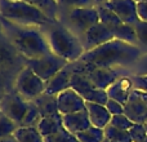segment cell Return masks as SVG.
<instances>
[{
	"label": "cell",
	"mask_w": 147,
	"mask_h": 142,
	"mask_svg": "<svg viewBox=\"0 0 147 142\" xmlns=\"http://www.w3.org/2000/svg\"><path fill=\"white\" fill-rule=\"evenodd\" d=\"M142 54V51L137 45L112 39L98 48L85 52L80 58V62L86 67L127 69L132 67Z\"/></svg>",
	"instance_id": "cell-1"
},
{
	"label": "cell",
	"mask_w": 147,
	"mask_h": 142,
	"mask_svg": "<svg viewBox=\"0 0 147 142\" xmlns=\"http://www.w3.org/2000/svg\"><path fill=\"white\" fill-rule=\"evenodd\" d=\"M0 27L16 47V49L26 60L41 58L52 53L51 47L41 27L17 25L3 18L1 16H0Z\"/></svg>",
	"instance_id": "cell-2"
},
{
	"label": "cell",
	"mask_w": 147,
	"mask_h": 142,
	"mask_svg": "<svg viewBox=\"0 0 147 142\" xmlns=\"http://www.w3.org/2000/svg\"><path fill=\"white\" fill-rule=\"evenodd\" d=\"M53 54L66 60L67 62H78L85 53L80 39L61 22H52L41 27Z\"/></svg>",
	"instance_id": "cell-3"
},
{
	"label": "cell",
	"mask_w": 147,
	"mask_h": 142,
	"mask_svg": "<svg viewBox=\"0 0 147 142\" xmlns=\"http://www.w3.org/2000/svg\"><path fill=\"white\" fill-rule=\"evenodd\" d=\"M0 16L22 26L43 27L53 22L43 12L23 0H0Z\"/></svg>",
	"instance_id": "cell-4"
},
{
	"label": "cell",
	"mask_w": 147,
	"mask_h": 142,
	"mask_svg": "<svg viewBox=\"0 0 147 142\" xmlns=\"http://www.w3.org/2000/svg\"><path fill=\"white\" fill-rule=\"evenodd\" d=\"M59 22L80 39L89 28L99 22L98 9L97 7H88L61 10Z\"/></svg>",
	"instance_id": "cell-5"
},
{
	"label": "cell",
	"mask_w": 147,
	"mask_h": 142,
	"mask_svg": "<svg viewBox=\"0 0 147 142\" xmlns=\"http://www.w3.org/2000/svg\"><path fill=\"white\" fill-rule=\"evenodd\" d=\"M14 91L28 102H32L45 92V81L41 80L30 67L25 66L16 79Z\"/></svg>",
	"instance_id": "cell-6"
},
{
	"label": "cell",
	"mask_w": 147,
	"mask_h": 142,
	"mask_svg": "<svg viewBox=\"0 0 147 142\" xmlns=\"http://www.w3.org/2000/svg\"><path fill=\"white\" fill-rule=\"evenodd\" d=\"M70 62L61 57L56 56L53 53H49L41 58L35 60H26V66L30 67L41 80L49 81L57 72H59L65 66H67Z\"/></svg>",
	"instance_id": "cell-7"
},
{
	"label": "cell",
	"mask_w": 147,
	"mask_h": 142,
	"mask_svg": "<svg viewBox=\"0 0 147 142\" xmlns=\"http://www.w3.org/2000/svg\"><path fill=\"white\" fill-rule=\"evenodd\" d=\"M30 102L26 101L23 97H21L17 92L5 94L0 101V112L9 118L10 120L16 122L18 125H21L26 112L28 110Z\"/></svg>",
	"instance_id": "cell-8"
},
{
	"label": "cell",
	"mask_w": 147,
	"mask_h": 142,
	"mask_svg": "<svg viewBox=\"0 0 147 142\" xmlns=\"http://www.w3.org/2000/svg\"><path fill=\"white\" fill-rule=\"evenodd\" d=\"M80 62V61H79ZM81 64V62H80ZM81 67L85 71L90 83L97 89H107L112 83L121 76H125V69H109V67H86L81 64Z\"/></svg>",
	"instance_id": "cell-9"
},
{
	"label": "cell",
	"mask_w": 147,
	"mask_h": 142,
	"mask_svg": "<svg viewBox=\"0 0 147 142\" xmlns=\"http://www.w3.org/2000/svg\"><path fill=\"white\" fill-rule=\"evenodd\" d=\"M115 39L114 32L110 30L109 27L103 25V23L98 22L96 26L90 27L83 36L80 38V41L83 44V48L85 52H89L94 48L103 45V44L111 41Z\"/></svg>",
	"instance_id": "cell-10"
},
{
	"label": "cell",
	"mask_w": 147,
	"mask_h": 142,
	"mask_svg": "<svg viewBox=\"0 0 147 142\" xmlns=\"http://www.w3.org/2000/svg\"><path fill=\"white\" fill-rule=\"evenodd\" d=\"M78 62H70L67 66H65L59 72H57L49 81L45 83V93L58 96L63 91L71 88V78L74 72L78 69Z\"/></svg>",
	"instance_id": "cell-11"
},
{
	"label": "cell",
	"mask_w": 147,
	"mask_h": 142,
	"mask_svg": "<svg viewBox=\"0 0 147 142\" xmlns=\"http://www.w3.org/2000/svg\"><path fill=\"white\" fill-rule=\"evenodd\" d=\"M103 5L110 8L123 21V23L136 26L140 22L137 14V3L134 0H109Z\"/></svg>",
	"instance_id": "cell-12"
},
{
	"label": "cell",
	"mask_w": 147,
	"mask_h": 142,
	"mask_svg": "<svg viewBox=\"0 0 147 142\" xmlns=\"http://www.w3.org/2000/svg\"><path fill=\"white\" fill-rule=\"evenodd\" d=\"M57 102H58V110L61 115H67L85 110L86 103L85 99L72 88L66 89L62 93H59L57 96Z\"/></svg>",
	"instance_id": "cell-13"
},
{
	"label": "cell",
	"mask_w": 147,
	"mask_h": 142,
	"mask_svg": "<svg viewBox=\"0 0 147 142\" xmlns=\"http://www.w3.org/2000/svg\"><path fill=\"white\" fill-rule=\"evenodd\" d=\"M124 114L134 124H146L147 123V106L141 97L133 89L128 102L124 105Z\"/></svg>",
	"instance_id": "cell-14"
},
{
	"label": "cell",
	"mask_w": 147,
	"mask_h": 142,
	"mask_svg": "<svg viewBox=\"0 0 147 142\" xmlns=\"http://www.w3.org/2000/svg\"><path fill=\"white\" fill-rule=\"evenodd\" d=\"M133 83L130 75H125L119 78L115 83H112L109 88L106 89L109 98L115 99V101L120 102L121 105H125L129 99L130 94L133 92Z\"/></svg>",
	"instance_id": "cell-15"
},
{
	"label": "cell",
	"mask_w": 147,
	"mask_h": 142,
	"mask_svg": "<svg viewBox=\"0 0 147 142\" xmlns=\"http://www.w3.org/2000/svg\"><path fill=\"white\" fill-rule=\"evenodd\" d=\"M62 116H63V127L70 133H72L75 136L92 127V123H90V119H89L86 109L78 112H72V114L62 115Z\"/></svg>",
	"instance_id": "cell-16"
},
{
	"label": "cell",
	"mask_w": 147,
	"mask_h": 142,
	"mask_svg": "<svg viewBox=\"0 0 147 142\" xmlns=\"http://www.w3.org/2000/svg\"><path fill=\"white\" fill-rule=\"evenodd\" d=\"M85 109L88 111L89 119H90L92 127L101 128L105 129L111 122L112 115L109 112L105 105H98V103H92V102H86Z\"/></svg>",
	"instance_id": "cell-17"
},
{
	"label": "cell",
	"mask_w": 147,
	"mask_h": 142,
	"mask_svg": "<svg viewBox=\"0 0 147 142\" xmlns=\"http://www.w3.org/2000/svg\"><path fill=\"white\" fill-rule=\"evenodd\" d=\"M36 105L41 114V118H49V116H59L61 112L58 110V102H57V96L54 94H48L44 92L41 96H39L35 101H32Z\"/></svg>",
	"instance_id": "cell-18"
},
{
	"label": "cell",
	"mask_w": 147,
	"mask_h": 142,
	"mask_svg": "<svg viewBox=\"0 0 147 142\" xmlns=\"http://www.w3.org/2000/svg\"><path fill=\"white\" fill-rule=\"evenodd\" d=\"M43 12L53 22H59V4L57 0H23Z\"/></svg>",
	"instance_id": "cell-19"
},
{
	"label": "cell",
	"mask_w": 147,
	"mask_h": 142,
	"mask_svg": "<svg viewBox=\"0 0 147 142\" xmlns=\"http://www.w3.org/2000/svg\"><path fill=\"white\" fill-rule=\"evenodd\" d=\"M63 128V116H49V118H43L38 125V129L43 135V137L51 136L53 133H57Z\"/></svg>",
	"instance_id": "cell-20"
},
{
	"label": "cell",
	"mask_w": 147,
	"mask_h": 142,
	"mask_svg": "<svg viewBox=\"0 0 147 142\" xmlns=\"http://www.w3.org/2000/svg\"><path fill=\"white\" fill-rule=\"evenodd\" d=\"M13 136L18 142H44V137L38 127H18Z\"/></svg>",
	"instance_id": "cell-21"
},
{
	"label": "cell",
	"mask_w": 147,
	"mask_h": 142,
	"mask_svg": "<svg viewBox=\"0 0 147 142\" xmlns=\"http://www.w3.org/2000/svg\"><path fill=\"white\" fill-rule=\"evenodd\" d=\"M97 9H98V14H99V22L103 23L111 31H114L120 25H123V21L106 5H97Z\"/></svg>",
	"instance_id": "cell-22"
},
{
	"label": "cell",
	"mask_w": 147,
	"mask_h": 142,
	"mask_svg": "<svg viewBox=\"0 0 147 142\" xmlns=\"http://www.w3.org/2000/svg\"><path fill=\"white\" fill-rule=\"evenodd\" d=\"M112 32H114L115 39H117V40H121V41H125V43H128V44H132V45L138 47L137 32H136L134 26L123 23V25H120L117 28H115Z\"/></svg>",
	"instance_id": "cell-23"
},
{
	"label": "cell",
	"mask_w": 147,
	"mask_h": 142,
	"mask_svg": "<svg viewBox=\"0 0 147 142\" xmlns=\"http://www.w3.org/2000/svg\"><path fill=\"white\" fill-rule=\"evenodd\" d=\"M105 140L107 142H133L129 131H121L109 124L105 128Z\"/></svg>",
	"instance_id": "cell-24"
},
{
	"label": "cell",
	"mask_w": 147,
	"mask_h": 142,
	"mask_svg": "<svg viewBox=\"0 0 147 142\" xmlns=\"http://www.w3.org/2000/svg\"><path fill=\"white\" fill-rule=\"evenodd\" d=\"M80 142H105V131L101 128L90 127L76 135Z\"/></svg>",
	"instance_id": "cell-25"
},
{
	"label": "cell",
	"mask_w": 147,
	"mask_h": 142,
	"mask_svg": "<svg viewBox=\"0 0 147 142\" xmlns=\"http://www.w3.org/2000/svg\"><path fill=\"white\" fill-rule=\"evenodd\" d=\"M41 119H43V118H41V114H40V111H39V109L36 107V105L34 103V102H30L28 110H27V112H26V115H25V118H23L20 127H38Z\"/></svg>",
	"instance_id": "cell-26"
},
{
	"label": "cell",
	"mask_w": 147,
	"mask_h": 142,
	"mask_svg": "<svg viewBox=\"0 0 147 142\" xmlns=\"http://www.w3.org/2000/svg\"><path fill=\"white\" fill-rule=\"evenodd\" d=\"M85 102H92V103H98V105H106L109 101V94H107L106 89H92L88 93L83 96Z\"/></svg>",
	"instance_id": "cell-27"
},
{
	"label": "cell",
	"mask_w": 147,
	"mask_h": 142,
	"mask_svg": "<svg viewBox=\"0 0 147 142\" xmlns=\"http://www.w3.org/2000/svg\"><path fill=\"white\" fill-rule=\"evenodd\" d=\"M20 125L16 122L10 120L9 118H7L5 115H3L0 112V138H5L9 137V136H13L14 132L18 129Z\"/></svg>",
	"instance_id": "cell-28"
},
{
	"label": "cell",
	"mask_w": 147,
	"mask_h": 142,
	"mask_svg": "<svg viewBox=\"0 0 147 142\" xmlns=\"http://www.w3.org/2000/svg\"><path fill=\"white\" fill-rule=\"evenodd\" d=\"M44 142H80L75 135L70 133L66 128H62L57 133L44 137Z\"/></svg>",
	"instance_id": "cell-29"
},
{
	"label": "cell",
	"mask_w": 147,
	"mask_h": 142,
	"mask_svg": "<svg viewBox=\"0 0 147 142\" xmlns=\"http://www.w3.org/2000/svg\"><path fill=\"white\" fill-rule=\"evenodd\" d=\"M59 4V9L67 10L74 8H88V7H97L94 0H57Z\"/></svg>",
	"instance_id": "cell-30"
},
{
	"label": "cell",
	"mask_w": 147,
	"mask_h": 142,
	"mask_svg": "<svg viewBox=\"0 0 147 142\" xmlns=\"http://www.w3.org/2000/svg\"><path fill=\"white\" fill-rule=\"evenodd\" d=\"M134 27H136V32H137L138 48L145 54L147 53V22L140 21Z\"/></svg>",
	"instance_id": "cell-31"
},
{
	"label": "cell",
	"mask_w": 147,
	"mask_h": 142,
	"mask_svg": "<svg viewBox=\"0 0 147 142\" xmlns=\"http://www.w3.org/2000/svg\"><path fill=\"white\" fill-rule=\"evenodd\" d=\"M110 124H111L112 127L117 128V129L130 131V128L134 125V123H133L125 114H120V115H114V116L111 118Z\"/></svg>",
	"instance_id": "cell-32"
},
{
	"label": "cell",
	"mask_w": 147,
	"mask_h": 142,
	"mask_svg": "<svg viewBox=\"0 0 147 142\" xmlns=\"http://www.w3.org/2000/svg\"><path fill=\"white\" fill-rule=\"evenodd\" d=\"M133 142H143L147 138V129L145 124H134L129 131Z\"/></svg>",
	"instance_id": "cell-33"
},
{
	"label": "cell",
	"mask_w": 147,
	"mask_h": 142,
	"mask_svg": "<svg viewBox=\"0 0 147 142\" xmlns=\"http://www.w3.org/2000/svg\"><path fill=\"white\" fill-rule=\"evenodd\" d=\"M130 69H133L132 75L147 76V53L142 54V56L140 57V60H138Z\"/></svg>",
	"instance_id": "cell-34"
},
{
	"label": "cell",
	"mask_w": 147,
	"mask_h": 142,
	"mask_svg": "<svg viewBox=\"0 0 147 142\" xmlns=\"http://www.w3.org/2000/svg\"><path fill=\"white\" fill-rule=\"evenodd\" d=\"M106 109L109 110V112L114 116V115H120V114H124V105H121L120 102L115 101V99L109 98L107 103L105 105Z\"/></svg>",
	"instance_id": "cell-35"
},
{
	"label": "cell",
	"mask_w": 147,
	"mask_h": 142,
	"mask_svg": "<svg viewBox=\"0 0 147 142\" xmlns=\"http://www.w3.org/2000/svg\"><path fill=\"white\" fill-rule=\"evenodd\" d=\"M133 83V88L138 89V91L147 92V76H141V75H130Z\"/></svg>",
	"instance_id": "cell-36"
},
{
	"label": "cell",
	"mask_w": 147,
	"mask_h": 142,
	"mask_svg": "<svg viewBox=\"0 0 147 142\" xmlns=\"http://www.w3.org/2000/svg\"><path fill=\"white\" fill-rule=\"evenodd\" d=\"M137 14L140 21L147 22V3H137Z\"/></svg>",
	"instance_id": "cell-37"
},
{
	"label": "cell",
	"mask_w": 147,
	"mask_h": 142,
	"mask_svg": "<svg viewBox=\"0 0 147 142\" xmlns=\"http://www.w3.org/2000/svg\"><path fill=\"white\" fill-rule=\"evenodd\" d=\"M136 91V93L138 94V96L141 97V99H142L143 102L146 103V106H147V92H143V91H138V89H134Z\"/></svg>",
	"instance_id": "cell-38"
},
{
	"label": "cell",
	"mask_w": 147,
	"mask_h": 142,
	"mask_svg": "<svg viewBox=\"0 0 147 142\" xmlns=\"http://www.w3.org/2000/svg\"><path fill=\"white\" fill-rule=\"evenodd\" d=\"M0 142H18L16 140L14 136H9V137H5V138H0Z\"/></svg>",
	"instance_id": "cell-39"
},
{
	"label": "cell",
	"mask_w": 147,
	"mask_h": 142,
	"mask_svg": "<svg viewBox=\"0 0 147 142\" xmlns=\"http://www.w3.org/2000/svg\"><path fill=\"white\" fill-rule=\"evenodd\" d=\"M107 1H109V0H94V3H96L97 5H103V4H106Z\"/></svg>",
	"instance_id": "cell-40"
},
{
	"label": "cell",
	"mask_w": 147,
	"mask_h": 142,
	"mask_svg": "<svg viewBox=\"0 0 147 142\" xmlns=\"http://www.w3.org/2000/svg\"><path fill=\"white\" fill-rule=\"evenodd\" d=\"M136 3H141V1H143V3H147V0H134Z\"/></svg>",
	"instance_id": "cell-41"
},
{
	"label": "cell",
	"mask_w": 147,
	"mask_h": 142,
	"mask_svg": "<svg viewBox=\"0 0 147 142\" xmlns=\"http://www.w3.org/2000/svg\"><path fill=\"white\" fill-rule=\"evenodd\" d=\"M143 142H147V138H146V140H145V141H143Z\"/></svg>",
	"instance_id": "cell-42"
},
{
	"label": "cell",
	"mask_w": 147,
	"mask_h": 142,
	"mask_svg": "<svg viewBox=\"0 0 147 142\" xmlns=\"http://www.w3.org/2000/svg\"><path fill=\"white\" fill-rule=\"evenodd\" d=\"M145 125H146V129H147V124H145Z\"/></svg>",
	"instance_id": "cell-43"
},
{
	"label": "cell",
	"mask_w": 147,
	"mask_h": 142,
	"mask_svg": "<svg viewBox=\"0 0 147 142\" xmlns=\"http://www.w3.org/2000/svg\"><path fill=\"white\" fill-rule=\"evenodd\" d=\"M105 142H107V141H106V140H105Z\"/></svg>",
	"instance_id": "cell-44"
},
{
	"label": "cell",
	"mask_w": 147,
	"mask_h": 142,
	"mask_svg": "<svg viewBox=\"0 0 147 142\" xmlns=\"http://www.w3.org/2000/svg\"><path fill=\"white\" fill-rule=\"evenodd\" d=\"M146 124H147V123H146Z\"/></svg>",
	"instance_id": "cell-45"
}]
</instances>
